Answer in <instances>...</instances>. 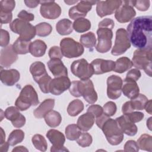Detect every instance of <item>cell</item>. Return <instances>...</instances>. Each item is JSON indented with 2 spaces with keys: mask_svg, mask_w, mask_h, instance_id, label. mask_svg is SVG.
Instances as JSON below:
<instances>
[{
  "mask_svg": "<svg viewBox=\"0 0 152 152\" xmlns=\"http://www.w3.org/2000/svg\"><path fill=\"white\" fill-rule=\"evenodd\" d=\"M115 120L124 134L129 136H134L137 133V126L135 123L131 122L125 115L116 118Z\"/></svg>",
  "mask_w": 152,
  "mask_h": 152,
  "instance_id": "cell-21",
  "label": "cell"
},
{
  "mask_svg": "<svg viewBox=\"0 0 152 152\" xmlns=\"http://www.w3.org/2000/svg\"><path fill=\"white\" fill-rule=\"evenodd\" d=\"M103 113L106 116L110 117L113 116L115 114V113L116 112L117 107L116 104L113 102L109 101L104 104L103 107Z\"/></svg>",
  "mask_w": 152,
  "mask_h": 152,
  "instance_id": "cell-45",
  "label": "cell"
},
{
  "mask_svg": "<svg viewBox=\"0 0 152 152\" xmlns=\"http://www.w3.org/2000/svg\"><path fill=\"white\" fill-rule=\"evenodd\" d=\"M134 110L131 106V103H130V101H128L126 102H125L123 105H122V112L123 113L124 115L125 114H127V113H129L130 112H133Z\"/></svg>",
  "mask_w": 152,
  "mask_h": 152,
  "instance_id": "cell-56",
  "label": "cell"
},
{
  "mask_svg": "<svg viewBox=\"0 0 152 152\" xmlns=\"http://www.w3.org/2000/svg\"><path fill=\"white\" fill-rule=\"evenodd\" d=\"M71 71L81 80H88L94 74L92 65L84 58L74 61L71 65Z\"/></svg>",
  "mask_w": 152,
  "mask_h": 152,
  "instance_id": "cell-8",
  "label": "cell"
},
{
  "mask_svg": "<svg viewBox=\"0 0 152 152\" xmlns=\"http://www.w3.org/2000/svg\"><path fill=\"white\" fill-rule=\"evenodd\" d=\"M122 91L125 96L132 99L138 95L140 88L135 81L125 78L122 84Z\"/></svg>",
  "mask_w": 152,
  "mask_h": 152,
  "instance_id": "cell-24",
  "label": "cell"
},
{
  "mask_svg": "<svg viewBox=\"0 0 152 152\" xmlns=\"http://www.w3.org/2000/svg\"><path fill=\"white\" fill-rule=\"evenodd\" d=\"M94 118H95L91 113L87 112L83 114L78 118L77 125L81 130L87 131L93 126L95 121Z\"/></svg>",
  "mask_w": 152,
  "mask_h": 152,
  "instance_id": "cell-26",
  "label": "cell"
},
{
  "mask_svg": "<svg viewBox=\"0 0 152 152\" xmlns=\"http://www.w3.org/2000/svg\"><path fill=\"white\" fill-rule=\"evenodd\" d=\"M18 17L20 19H21L23 20L26 21H33L34 19V15L31 12H28L26 10H22L17 15Z\"/></svg>",
  "mask_w": 152,
  "mask_h": 152,
  "instance_id": "cell-52",
  "label": "cell"
},
{
  "mask_svg": "<svg viewBox=\"0 0 152 152\" xmlns=\"http://www.w3.org/2000/svg\"><path fill=\"white\" fill-rule=\"evenodd\" d=\"M30 41H27L18 37L12 45L14 50L17 54L24 55L30 52Z\"/></svg>",
  "mask_w": 152,
  "mask_h": 152,
  "instance_id": "cell-32",
  "label": "cell"
},
{
  "mask_svg": "<svg viewBox=\"0 0 152 152\" xmlns=\"http://www.w3.org/2000/svg\"><path fill=\"white\" fill-rule=\"evenodd\" d=\"M12 18V12H4L0 11V21L1 24L10 23Z\"/></svg>",
  "mask_w": 152,
  "mask_h": 152,
  "instance_id": "cell-54",
  "label": "cell"
},
{
  "mask_svg": "<svg viewBox=\"0 0 152 152\" xmlns=\"http://www.w3.org/2000/svg\"><path fill=\"white\" fill-rule=\"evenodd\" d=\"M97 34L98 43L96 47V50L102 53L109 51L112 46V29L106 27H99L97 30Z\"/></svg>",
  "mask_w": 152,
  "mask_h": 152,
  "instance_id": "cell-10",
  "label": "cell"
},
{
  "mask_svg": "<svg viewBox=\"0 0 152 152\" xmlns=\"http://www.w3.org/2000/svg\"><path fill=\"white\" fill-rule=\"evenodd\" d=\"M9 145L8 142H4L2 144H0V152H7L8 150Z\"/></svg>",
  "mask_w": 152,
  "mask_h": 152,
  "instance_id": "cell-59",
  "label": "cell"
},
{
  "mask_svg": "<svg viewBox=\"0 0 152 152\" xmlns=\"http://www.w3.org/2000/svg\"><path fill=\"white\" fill-rule=\"evenodd\" d=\"M101 129L108 142L112 145L119 144L124 140V133L119 128L116 120L109 118L103 123Z\"/></svg>",
  "mask_w": 152,
  "mask_h": 152,
  "instance_id": "cell-4",
  "label": "cell"
},
{
  "mask_svg": "<svg viewBox=\"0 0 152 152\" xmlns=\"http://www.w3.org/2000/svg\"><path fill=\"white\" fill-rule=\"evenodd\" d=\"M20 110L14 106H10L4 112V116L8 120L10 121L12 125L20 128L26 124V118L20 113Z\"/></svg>",
  "mask_w": 152,
  "mask_h": 152,
  "instance_id": "cell-18",
  "label": "cell"
},
{
  "mask_svg": "<svg viewBox=\"0 0 152 152\" xmlns=\"http://www.w3.org/2000/svg\"><path fill=\"white\" fill-rule=\"evenodd\" d=\"M151 103L152 101L151 100H148V102H147L144 109H145V111L148 113L150 115H151L152 112H151Z\"/></svg>",
  "mask_w": 152,
  "mask_h": 152,
  "instance_id": "cell-60",
  "label": "cell"
},
{
  "mask_svg": "<svg viewBox=\"0 0 152 152\" xmlns=\"http://www.w3.org/2000/svg\"><path fill=\"white\" fill-rule=\"evenodd\" d=\"M71 82L67 76L55 77L52 79L49 87L51 94L59 96L69 88Z\"/></svg>",
  "mask_w": 152,
  "mask_h": 152,
  "instance_id": "cell-17",
  "label": "cell"
},
{
  "mask_svg": "<svg viewBox=\"0 0 152 152\" xmlns=\"http://www.w3.org/2000/svg\"><path fill=\"white\" fill-rule=\"evenodd\" d=\"M148 100L147 97L144 94L139 93L136 97L131 99L130 103L134 110H141L144 109Z\"/></svg>",
  "mask_w": 152,
  "mask_h": 152,
  "instance_id": "cell-38",
  "label": "cell"
},
{
  "mask_svg": "<svg viewBox=\"0 0 152 152\" xmlns=\"http://www.w3.org/2000/svg\"><path fill=\"white\" fill-rule=\"evenodd\" d=\"M36 34L40 37H46L49 35L52 30L51 25L48 23L43 22L35 26Z\"/></svg>",
  "mask_w": 152,
  "mask_h": 152,
  "instance_id": "cell-41",
  "label": "cell"
},
{
  "mask_svg": "<svg viewBox=\"0 0 152 152\" xmlns=\"http://www.w3.org/2000/svg\"><path fill=\"white\" fill-rule=\"evenodd\" d=\"M151 52L152 49H137L134 52L132 60L136 68L144 69L149 77H151Z\"/></svg>",
  "mask_w": 152,
  "mask_h": 152,
  "instance_id": "cell-6",
  "label": "cell"
},
{
  "mask_svg": "<svg viewBox=\"0 0 152 152\" xmlns=\"http://www.w3.org/2000/svg\"><path fill=\"white\" fill-rule=\"evenodd\" d=\"M69 93L74 97L83 96L89 104H94L97 100V94L91 80L73 81L69 88Z\"/></svg>",
  "mask_w": 152,
  "mask_h": 152,
  "instance_id": "cell-2",
  "label": "cell"
},
{
  "mask_svg": "<svg viewBox=\"0 0 152 152\" xmlns=\"http://www.w3.org/2000/svg\"><path fill=\"white\" fill-rule=\"evenodd\" d=\"M52 80V79L51 77L48 74H46L37 81V83L39 86L41 91L43 93H48L50 92L49 87Z\"/></svg>",
  "mask_w": 152,
  "mask_h": 152,
  "instance_id": "cell-43",
  "label": "cell"
},
{
  "mask_svg": "<svg viewBox=\"0 0 152 152\" xmlns=\"http://www.w3.org/2000/svg\"><path fill=\"white\" fill-rule=\"evenodd\" d=\"M30 72L36 83L40 78L48 74L45 64L40 61H36L31 64L30 66Z\"/></svg>",
  "mask_w": 152,
  "mask_h": 152,
  "instance_id": "cell-27",
  "label": "cell"
},
{
  "mask_svg": "<svg viewBox=\"0 0 152 152\" xmlns=\"http://www.w3.org/2000/svg\"><path fill=\"white\" fill-rule=\"evenodd\" d=\"M133 63L128 58L121 57L116 61L113 71L122 74L131 69Z\"/></svg>",
  "mask_w": 152,
  "mask_h": 152,
  "instance_id": "cell-29",
  "label": "cell"
},
{
  "mask_svg": "<svg viewBox=\"0 0 152 152\" xmlns=\"http://www.w3.org/2000/svg\"><path fill=\"white\" fill-rule=\"evenodd\" d=\"M10 28L12 31L19 34V37L27 41H30L36 34L35 26L20 18H15L11 23Z\"/></svg>",
  "mask_w": 152,
  "mask_h": 152,
  "instance_id": "cell-5",
  "label": "cell"
},
{
  "mask_svg": "<svg viewBox=\"0 0 152 152\" xmlns=\"http://www.w3.org/2000/svg\"><path fill=\"white\" fill-rule=\"evenodd\" d=\"M91 65L93 68L94 74L99 75L113 71L115 62L112 60L97 58L94 59Z\"/></svg>",
  "mask_w": 152,
  "mask_h": 152,
  "instance_id": "cell-20",
  "label": "cell"
},
{
  "mask_svg": "<svg viewBox=\"0 0 152 152\" xmlns=\"http://www.w3.org/2000/svg\"><path fill=\"white\" fill-rule=\"evenodd\" d=\"M97 1H81L78 2L77 5L69 8V17L72 20H77L80 18H84L87 13L91 10L92 5L97 4Z\"/></svg>",
  "mask_w": 152,
  "mask_h": 152,
  "instance_id": "cell-15",
  "label": "cell"
},
{
  "mask_svg": "<svg viewBox=\"0 0 152 152\" xmlns=\"http://www.w3.org/2000/svg\"><path fill=\"white\" fill-rule=\"evenodd\" d=\"M46 137L52 144L50 148L51 151H68L64 146L65 142V137L61 132L54 129H50L46 134Z\"/></svg>",
  "mask_w": 152,
  "mask_h": 152,
  "instance_id": "cell-14",
  "label": "cell"
},
{
  "mask_svg": "<svg viewBox=\"0 0 152 152\" xmlns=\"http://www.w3.org/2000/svg\"><path fill=\"white\" fill-rule=\"evenodd\" d=\"M123 81L122 78L116 75H112L107 79V95L113 100L118 99L122 93Z\"/></svg>",
  "mask_w": 152,
  "mask_h": 152,
  "instance_id": "cell-13",
  "label": "cell"
},
{
  "mask_svg": "<svg viewBox=\"0 0 152 152\" xmlns=\"http://www.w3.org/2000/svg\"><path fill=\"white\" fill-rule=\"evenodd\" d=\"M15 6V2L12 0H2L0 1V11L11 12Z\"/></svg>",
  "mask_w": 152,
  "mask_h": 152,
  "instance_id": "cell-44",
  "label": "cell"
},
{
  "mask_svg": "<svg viewBox=\"0 0 152 152\" xmlns=\"http://www.w3.org/2000/svg\"><path fill=\"white\" fill-rule=\"evenodd\" d=\"M40 4L41 5L40 12L43 17L54 20L60 16L61 8L54 1H41Z\"/></svg>",
  "mask_w": 152,
  "mask_h": 152,
  "instance_id": "cell-12",
  "label": "cell"
},
{
  "mask_svg": "<svg viewBox=\"0 0 152 152\" xmlns=\"http://www.w3.org/2000/svg\"><path fill=\"white\" fill-rule=\"evenodd\" d=\"M4 142H5V134L2 129V128H1V141L0 144H2Z\"/></svg>",
  "mask_w": 152,
  "mask_h": 152,
  "instance_id": "cell-62",
  "label": "cell"
},
{
  "mask_svg": "<svg viewBox=\"0 0 152 152\" xmlns=\"http://www.w3.org/2000/svg\"><path fill=\"white\" fill-rule=\"evenodd\" d=\"M39 103L38 95L33 87L26 85L21 90L15 105L21 111L26 110L31 106H37Z\"/></svg>",
  "mask_w": 152,
  "mask_h": 152,
  "instance_id": "cell-3",
  "label": "cell"
},
{
  "mask_svg": "<svg viewBox=\"0 0 152 152\" xmlns=\"http://www.w3.org/2000/svg\"><path fill=\"white\" fill-rule=\"evenodd\" d=\"M24 3L27 7L33 8H36L40 4V1H24Z\"/></svg>",
  "mask_w": 152,
  "mask_h": 152,
  "instance_id": "cell-58",
  "label": "cell"
},
{
  "mask_svg": "<svg viewBox=\"0 0 152 152\" xmlns=\"http://www.w3.org/2000/svg\"><path fill=\"white\" fill-rule=\"evenodd\" d=\"M46 44L41 40H36L31 42L30 45V53L34 57H42L46 52Z\"/></svg>",
  "mask_w": 152,
  "mask_h": 152,
  "instance_id": "cell-28",
  "label": "cell"
},
{
  "mask_svg": "<svg viewBox=\"0 0 152 152\" xmlns=\"http://www.w3.org/2000/svg\"><path fill=\"white\" fill-rule=\"evenodd\" d=\"M60 48L63 56L68 58L79 57L84 49L83 45L71 37H65L60 42Z\"/></svg>",
  "mask_w": 152,
  "mask_h": 152,
  "instance_id": "cell-7",
  "label": "cell"
},
{
  "mask_svg": "<svg viewBox=\"0 0 152 152\" xmlns=\"http://www.w3.org/2000/svg\"><path fill=\"white\" fill-rule=\"evenodd\" d=\"M136 15L132 1H122L119 8L115 12V17L116 20L121 23L131 21Z\"/></svg>",
  "mask_w": 152,
  "mask_h": 152,
  "instance_id": "cell-11",
  "label": "cell"
},
{
  "mask_svg": "<svg viewBox=\"0 0 152 152\" xmlns=\"http://www.w3.org/2000/svg\"><path fill=\"white\" fill-rule=\"evenodd\" d=\"M28 149L26 148L25 147L22 146V145H20V146H17L16 147H15L12 151H28Z\"/></svg>",
  "mask_w": 152,
  "mask_h": 152,
  "instance_id": "cell-61",
  "label": "cell"
},
{
  "mask_svg": "<svg viewBox=\"0 0 152 152\" xmlns=\"http://www.w3.org/2000/svg\"><path fill=\"white\" fill-rule=\"evenodd\" d=\"M66 4H67L68 5H72L76 2H77V1H64Z\"/></svg>",
  "mask_w": 152,
  "mask_h": 152,
  "instance_id": "cell-64",
  "label": "cell"
},
{
  "mask_svg": "<svg viewBox=\"0 0 152 152\" xmlns=\"http://www.w3.org/2000/svg\"><path fill=\"white\" fill-rule=\"evenodd\" d=\"M115 26V23L113 20L110 18H104L101 21L98 25L99 27H106L113 29Z\"/></svg>",
  "mask_w": 152,
  "mask_h": 152,
  "instance_id": "cell-55",
  "label": "cell"
},
{
  "mask_svg": "<svg viewBox=\"0 0 152 152\" xmlns=\"http://www.w3.org/2000/svg\"><path fill=\"white\" fill-rule=\"evenodd\" d=\"M80 42L82 45L88 49L93 48L96 44V38L94 33L90 31L81 35Z\"/></svg>",
  "mask_w": 152,
  "mask_h": 152,
  "instance_id": "cell-36",
  "label": "cell"
},
{
  "mask_svg": "<svg viewBox=\"0 0 152 152\" xmlns=\"http://www.w3.org/2000/svg\"><path fill=\"white\" fill-rule=\"evenodd\" d=\"M128 118L133 123H136L141 121L144 116L143 113L140 112H132L127 114H125Z\"/></svg>",
  "mask_w": 152,
  "mask_h": 152,
  "instance_id": "cell-49",
  "label": "cell"
},
{
  "mask_svg": "<svg viewBox=\"0 0 152 152\" xmlns=\"http://www.w3.org/2000/svg\"><path fill=\"white\" fill-rule=\"evenodd\" d=\"M84 109V104L81 100L75 99L71 102L67 107V112L71 116H75Z\"/></svg>",
  "mask_w": 152,
  "mask_h": 152,
  "instance_id": "cell-33",
  "label": "cell"
},
{
  "mask_svg": "<svg viewBox=\"0 0 152 152\" xmlns=\"http://www.w3.org/2000/svg\"><path fill=\"white\" fill-rule=\"evenodd\" d=\"M87 112L91 113L95 118H99L103 113V107L98 104H92L90 106L87 110Z\"/></svg>",
  "mask_w": 152,
  "mask_h": 152,
  "instance_id": "cell-47",
  "label": "cell"
},
{
  "mask_svg": "<svg viewBox=\"0 0 152 152\" xmlns=\"http://www.w3.org/2000/svg\"><path fill=\"white\" fill-rule=\"evenodd\" d=\"M24 138V132L21 129H15L12 131L7 140V142L11 146H14L16 144L21 142Z\"/></svg>",
  "mask_w": 152,
  "mask_h": 152,
  "instance_id": "cell-37",
  "label": "cell"
},
{
  "mask_svg": "<svg viewBox=\"0 0 152 152\" xmlns=\"http://www.w3.org/2000/svg\"><path fill=\"white\" fill-rule=\"evenodd\" d=\"M122 1L108 0L100 1L97 2L96 12L98 16L102 18L106 15L113 14L119 8Z\"/></svg>",
  "mask_w": 152,
  "mask_h": 152,
  "instance_id": "cell-16",
  "label": "cell"
},
{
  "mask_svg": "<svg viewBox=\"0 0 152 152\" xmlns=\"http://www.w3.org/2000/svg\"><path fill=\"white\" fill-rule=\"evenodd\" d=\"M133 7H135L140 11H145L148 10L150 7V1H132Z\"/></svg>",
  "mask_w": 152,
  "mask_h": 152,
  "instance_id": "cell-46",
  "label": "cell"
},
{
  "mask_svg": "<svg viewBox=\"0 0 152 152\" xmlns=\"http://www.w3.org/2000/svg\"><path fill=\"white\" fill-rule=\"evenodd\" d=\"M131 47V43L126 30L122 28L116 31L115 45L112 49L111 53L114 56H119L124 53Z\"/></svg>",
  "mask_w": 152,
  "mask_h": 152,
  "instance_id": "cell-9",
  "label": "cell"
},
{
  "mask_svg": "<svg viewBox=\"0 0 152 152\" xmlns=\"http://www.w3.org/2000/svg\"><path fill=\"white\" fill-rule=\"evenodd\" d=\"M130 43L138 49H152V17L140 16L133 18L127 26Z\"/></svg>",
  "mask_w": 152,
  "mask_h": 152,
  "instance_id": "cell-1",
  "label": "cell"
},
{
  "mask_svg": "<svg viewBox=\"0 0 152 152\" xmlns=\"http://www.w3.org/2000/svg\"><path fill=\"white\" fill-rule=\"evenodd\" d=\"M48 66L55 77L68 75V70L59 59H50L48 62Z\"/></svg>",
  "mask_w": 152,
  "mask_h": 152,
  "instance_id": "cell-23",
  "label": "cell"
},
{
  "mask_svg": "<svg viewBox=\"0 0 152 152\" xmlns=\"http://www.w3.org/2000/svg\"><path fill=\"white\" fill-rule=\"evenodd\" d=\"M44 118L46 124L51 128L57 127L62 121L61 114L58 112L53 110L49 111Z\"/></svg>",
  "mask_w": 152,
  "mask_h": 152,
  "instance_id": "cell-31",
  "label": "cell"
},
{
  "mask_svg": "<svg viewBox=\"0 0 152 152\" xmlns=\"http://www.w3.org/2000/svg\"><path fill=\"white\" fill-rule=\"evenodd\" d=\"M10 34L9 33L3 29H1V39H0V45L2 48L7 47L10 42Z\"/></svg>",
  "mask_w": 152,
  "mask_h": 152,
  "instance_id": "cell-51",
  "label": "cell"
},
{
  "mask_svg": "<svg viewBox=\"0 0 152 152\" xmlns=\"http://www.w3.org/2000/svg\"><path fill=\"white\" fill-rule=\"evenodd\" d=\"M31 141L34 147L41 151H45L47 150L48 144L46 139L40 134H35L31 138Z\"/></svg>",
  "mask_w": 152,
  "mask_h": 152,
  "instance_id": "cell-40",
  "label": "cell"
},
{
  "mask_svg": "<svg viewBox=\"0 0 152 152\" xmlns=\"http://www.w3.org/2000/svg\"><path fill=\"white\" fill-rule=\"evenodd\" d=\"M109 117L106 116V115H104V113H103L100 116H99V118H96V124L97 125V126L100 128L101 129L103 123L109 118Z\"/></svg>",
  "mask_w": 152,
  "mask_h": 152,
  "instance_id": "cell-57",
  "label": "cell"
},
{
  "mask_svg": "<svg viewBox=\"0 0 152 152\" xmlns=\"http://www.w3.org/2000/svg\"><path fill=\"white\" fill-rule=\"evenodd\" d=\"M141 74L139 69H132L130 71H129L126 75V78H129L131 80H133L135 81H137L140 77H141Z\"/></svg>",
  "mask_w": 152,
  "mask_h": 152,
  "instance_id": "cell-53",
  "label": "cell"
},
{
  "mask_svg": "<svg viewBox=\"0 0 152 152\" xmlns=\"http://www.w3.org/2000/svg\"><path fill=\"white\" fill-rule=\"evenodd\" d=\"M18 59V54L14 50L12 45L4 48L1 50L0 64L2 67L8 68Z\"/></svg>",
  "mask_w": 152,
  "mask_h": 152,
  "instance_id": "cell-19",
  "label": "cell"
},
{
  "mask_svg": "<svg viewBox=\"0 0 152 152\" xmlns=\"http://www.w3.org/2000/svg\"><path fill=\"white\" fill-rule=\"evenodd\" d=\"M66 138L71 141L76 140L81 134V129L76 124L68 125L65 130Z\"/></svg>",
  "mask_w": 152,
  "mask_h": 152,
  "instance_id": "cell-39",
  "label": "cell"
},
{
  "mask_svg": "<svg viewBox=\"0 0 152 152\" xmlns=\"http://www.w3.org/2000/svg\"><path fill=\"white\" fill-rule=\"evenodd\" d=\"M137 144L140 149L151 152L152 151V137L146 134L141 135L137 140Z\"/></svg>",
  "mask_w": 152,
  "mask_h": 152,
  "instance_id": "cell-35",
  "label": "cell"
},
{
  "mask_svg": "<svg viewBox=\"0 0 152 152\" xmlns=\"http://www.w3.org/2000/svg\"><path fill=\"white\" fill-rule=\"evenodd\" d=\"M49 56L50 59H59L62 58L63 55L61 52V48L57 46H52L49 50Z\"/></svg>",
  "mask_w": 152,
  "mask_h": 152,
  "instance_id": "cell-48",
  "label": "cell"
},
{
  "mask_svg": "<svg viewBox=\"0 0 152 152\" xmlns=\"http://www.w3.org/2000/svg\"><path fill=\"white\" fill-rule=\"evenodd\" d=\"M73 29L78 33H84L91 28L90 21L85 18H80L75 20L72 23Z\"/></svg>",
  "mask_w": 152,
  "mask_h": 152,
  "instance_id": "cell-34",
  "label": "cell"
},
{
  "mask_svg": "<svg viewBox=\"0 0 152 152\" xmlns=\"http://www.w3.org/2000/svg\"><path fill=\"white\" fill-rule=\"evenodd\" d=\"M20 72L15 69H3L1 66L0 78L1 82L7 86H12L20 80Z\"/></svg>",
  "mask_w": 152,
  "mask_h": 152,
  "instance_id": "cell-22",
  "label": "cell"
},
{
  "mask_svg": "<svg viewBox=\"0 0 152 152\" xmlns=\"http://www.w3.org/2000/svg\"><path fill=\"white\" fill-rule=\"evenodd\" d=\"M76 141L77 144L81 147H87L91 144L93 138L89 133L81 132Z\"/></svg>",
  "mask_w": 152,
  "mask_h": 152,
  "instance_id": "cell-42",
  "label": "cell"
},
{
  "mask_svg": "<svg viewBox=\"0 0 152 152\" xmlns=\"http://www.w3.org/2000/svg\"><path fill=\"white\" fill-rule=\"evenodd\" d=\"M139 147L137 142L134 140H128L124 145V151H138Z\"/></svg>",
  "mask_w": 152,
  "mask_h": 152,
  "instance_id": "cell-50",
  "label": "cell"
},
{
  "mask_svg": "<svg viewBox=\"0 0 152 152\" xmlns=\"http://www.w3.org/2000/svg\"><path fill=\"white\" fill-rule=\"evenodd\" d=\"M55 106V100L53 99H47L43 101L34 110V116L37 119L44 118L45 116L50 110Z\"/></svg>",
  "mask_w": 152,
  "mask_h": 152,
  "instance_id": "cell-25",
  "label": "cell"
},
{
  "mask_svg": "<svg viewBox=\"0 0 152 152\" xmlns=\"http://www.w3.org/2000/svg\"><path fill=\"white\" fill-rule=\"evenodd\" d=\"M151 117H150L148 120L147 121V126L148 127V128L149 129V130H151Z\"/></svg>",
  "mask_w": 152,
  "mask_h": 152,
  "instance_id": "cell-63",
  "label": "cell"
},
{
  "mask_svg": "<svg viewBox=\"0 0 152 152\" xmlns=\"http://www.w3.org/2000/svg\"><path fill=\"white\" fill-rule=\"evenodd\" d=\"M56 29L60 35L65 36L69 34L73 31L72 23L69 19H62L56 23Z\"/></svg>",
  "mask_w": 152,
  "mask_h": 152,
  "instance_id": "cell-30",
  "label": "cell"
}]
</instances>
